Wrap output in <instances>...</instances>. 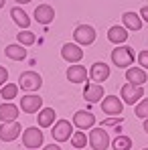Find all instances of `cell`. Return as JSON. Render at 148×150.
Instances as JSON below:
<instances>
[{
	"label": "cell",
	"mask_w": 148,
	"mask_h": 150,
	"mask_svg": "<svg viewBox=\"0 0 148 150\" xmlns=\"http://www.w3.org/2000/svg\"><path fill=\"white\" fill-rule=\"evenodd\" d=\"M73 122H69V120H57L53 128H51V136H53V140L55 142H67V140H71V136H73Z\"/></svg>",
	"instance_id": "6da1fadb"
},
{
	"label": "cell",
	"mask_w": 148,
	"mask_h": 150,
	"mask_svg": "<svg viewBox=\"0 0 148 150\" xmlns=\"http://www.w3.org/2000/svg\"><path fill=\"white\" fill-rule=\"evenodd\" d=\"M96 28L89 25H77L73 30V41L77 45H81V47H89V45H93L96 43Z\"/></svg>",
	"instance_id": "7a4b0ae2"
},
{
	"label": "cell",
	"mask_w": 148,
	"mask_h": 150,
	"mask_svg": "<svg viewBox=\"0 0 148 150\" xmlns=\"http://www.w3.org/2000/svg\"><path fill=\"white\" fill-rule=\"evenodd\" d=\"M112 63L118 67V69H128L132 63H134V51L130 47H116L112 51Z\"/></svg>",
	"instance_id": "3957f363"
},
{
	"label": "cell",
	"mask_w": 148,
	"mask_h": 150,
	"mask_svg": "<svg viewBox=\"0 0 148 150\" xmlns=\"http://www.w3.org/2000/svg\"><path fill=\"white\" fill-rule=\"evenodd\" d=\"M120 98L124 103L128 105H136L138 101L144 98V89L142 85H134V83H124L122 89H120Z\"/></svg>",
	"instance_id": "277c9868"
},
{
	"label": "cell",
	"mask_w": 148,
	"mask_h": 150,
	"mask_svg": "<svg viewBox=\"0 0 148 150\" xmlns=\"http://www.w3.org/2000/svg\"><path fill=\"white\" fill-rule=\"evenodd\" d=\"M41 85H43V77L37 73V71H25V73H21V77H18V87L23 91H26V93L41 89Z\"/></svg>",
	"instance_id": "5b68a950"
},
{
	"label": "cell",
	"mask_w": 148,
	"mask_h": 150,
	"mask_svg": "<svg viewBox=\"0 0 148 150\" xmlns=\"http://www.w3.org/2000/svg\"><path fill=\"white\" fill-rule=\"evenodd\" d=\"M89 146L93 150H108L112 146V140H110L108 132L103 130V126L91 128V132H89Z\"/></svg>",
	"instance_id": "8992f818"
},
{
	"label": "cell",
	"mask_w": 148,
	"mask_h": 150,
	"mask_svg": "<svg viewBox=\"0 0 148 150\" xmlns=\"http://www.w3.org/2000/svg\"><path fill=\"white\" fill-rule=\"evenodd\" d=\"M43 140H45V136H43V130L41 128H26L25 132H23V144H25L28 150H35V148H41L43 146Z\"/></svg>",
	"instance_id": "52a82bcc"
},
{
	"label": "cell",
	"mask_w": 148,
	"mask_h": 150,
	"mask_svg": "<svg viewBox=\"0 0 148 150\" xmlns=\"http://www.w3.org/2000/svg\"><path fill=\"white\" fill-rule=\"evenodd\" d=\"M101 112L108 116H122L124 112V101L118 96H103L101 100Z\"/></svg>",
	"instance_id": "ba28073f"
},
{
	"label": "cell",
	"mask_w": 148,
	"mask_h": 150,
	"mask_svg": "<svg viewBox=\"0 0 148 150\" xmlns=\"http://www.w3.org/2000/svg\"><path fill=\"white\" fill-rule=\"evenodd\" d=\"M103 96H106L103 83H93V81L85 83V87H83V98H85L87 103H98V101L103 100Z\"/></svg>",
	"instance_id": "9c48e42d"
},
{
	"label": "cell",
	"mask_w": 148,
	"mask_h": 150,
	"mask_svg": "<svg viewBox=\"0 0 148 150\" xmlns=\"http://www.w3.org/2000/svg\"><path fill=\"white\" fill-rule=\"evenodd\" d=\"M61 57H63L67 63H79V61L83 59V49H81V45H77V43H65V45L61 47Z\"/></svg>",
	"instance_id": "30bf717a"
},
{
	"label": "cell",
	"mask_w": 148,
	"mask_h": 150,
	"mask_svg": "<svg viewBox=\"0 0 148 150\" xmlns=\"http://www.w3.org/2000/svg\"><path fill=\"white\" fill-rule=\"evenodd\" d=\"M73 126L77 130H91L96 126V116L91 112H85V110H79L73 114Z\"/></svg>",
	"instance_id": "8fae6325"
},
{
	"label": "cell",
	"mask_w": 148,
	"mask_h": 150,
	"mask_svg": "<svg viewBox=\"0 0 148 150\" xmlns=\"http://www.w3.org/2000/svg\"><path fill=\"white\" fill-rule=\"evenodd\" d=\"M33 16H35V21H37L39 25L47 26V25H51V23L55 21V10H53L51 4H39V6L35 8Z\"/></svg>",
	"instance_id": "7c38bea8"
},
{
	"label": "cell",
	"mask_w": 148,
	"mask_h": 150,
	"mask_svg": "<svg viewBox=\"0 0 148 150\" xmlns=\"http://www.w3.org/2000/svg\"><path fill=\"white\" fill-rule=\"evenodd\" d=\"M18 114H21V108L14 105L12 101H2L0 103V122L6 124V122H16L18 120Z\"/></svg>",
	"instance_id": "4fadbf2b"
},
{
	"label": "cell",
	"mask_w": 148,
	"mask_h": 150,
	"mask_svg": "<svg viewBox=\"0 0 148 150\" xmlns=\"http://www.w3.org/2000/svg\"><path fill=\"white\" fill-rule=\"evenodd\" d=\"M21 128L23 126L18 122H6V124L0 126V140L2 142H14L18 136H21Z\"/></svg>",
	"instance_id": "5bb4252c"
},
{
	"label": "cell",
	"mask_w": 148,
	"mask_h": 150,
	"mask_svg": "<svg viewBox=\"0 0 148 150\" xmlns=\"http://www.w3.org/2000/svg\"><path fill=\"white\" fill-rule=\"evenodd\" d=\"M41 108H43V98L41 96L28 93V96H23L21 98V110L26 112V114H37Z\"/></svg>",
	"instance_id": "9a60e30c"
},
{
	"label": "cell",
	"mask_w": 148,
	"mask_h": 150,
	"mask_svg": "<svg viewBox=\"0 0 148 150\" xmlns=\"http://www.w3.org/2000/svg\"><path fill=\"white\" fill-rule=\"evenodd\" d=\"M108 77H110V65H108V63L98 61V63L91 65V69H89V79H91L93 83H103Z\"/></svg>",
	"instance_id": "2e32d148"
},
{
	"label": "cell",
	"mask_w": 148,
	"mask_h": 150,
	"mask_svg": "<svg viewBox=\"0 0 148 150\" xmlns=\"http://www.w3.org/2000/svg\"><path fill=\"white\" fill-rule=\"evenodd\" d=\"M87 77H89V71H87L83 65H79V63L69 65V69H67V79H69L71 83H83Z\"/></svg>",
	"instance_id": "e0dca14e"
},
{
	"label": "cell",
	"mask_w": 148,
	"mask_h": 150,
	"mask_svg": "<svg viewBox=\"0 0 148 150\" xmlns=\"http://www.w3.org/2000/svg\"><path fill=\"white\" fill-rule=\"evenodd\" d=\"M126 79H128V83L144 85V83L148 81L146 69H142V67H128V69H126Z\"/></svg>",
	"instance_id": "ac0fdd59"
},
{
	"label": "cell",
	"mask_w": 148,
	"mask_h": 150,
	"mask_svg": "<svg viewBox=\"0 0 148 150\" xmlns=\"http://www.w3.org/2000/svg\"><path fill=\"white\" fill-rule=\"evenodd\" d=\"M108 41L114 43V45H124L128 41V28L120 25H114L110 30H108Z\"/></svg>",
	"instance_id": "d6986e66"
},
{
	"label": "cell",
	"mask_w": 148,
	"mask_h": 150,
	"mask_svg": "<svg viewBox=\"0 0 148 150\" xmlns=\"http://www.w3.org/2000/svg\"><path fill=\"white\" fill-rule=\"evenodd\" d=\"M55 116H57V112L53 108H41L37 112V124H39V128H51L55 124Z\"/></svg>",
	"instance_id": "ffe728a7"
},
{
	"label": "cell",
	"mask_w": 148,
	"mask_h": 150,
	"mask_svg": "<svg viewBox=\"0 0 148 150\" xmlns=\"http://www.w3.org/2000/svg\"><path fill=\"white\" fill-rule=\"evenodd\" d=\"M122 25L128 28V30H140L142 28V18H140V14H136V12H124L122 14Z\"/></svg>",
	"instance_id": "44dd1931"
},
{
	"label": "cell",
	"mask_w": 148,
	"mask_h": 150,
	"mask_svg": "<svg viewBox=\"0 0 148 150\" xmlns=\"http://www.w3.org/2000/svg\"><path fill=\"white\" fill-rule=\"evenodd\" d=\"M4 55L12 61H23L26 59V47H23L21 43H12V45H6L4 49Z\"/></svg>",
	"instance_id": "7402d4cb"
},
{
	"label": "cell",
	"mask_w": 148,
	"mask_h": 150,
	"mask_svg": "<svg viewBox=\"0 0 148 150\" xmlns=\"http://www.w3.org/2000/svg\"><path fill=\"white\" fill-rule=\"evenodd\" d=\"M10 16H12V21L16 23L18 28H28V26H30V16L26 14L21 6H14V8L10 10Z\"/></svg>",
	"instance_id": "603a6c76"
},
{
	"label": "cell",
	"mask_w": 148,
	"mask_h": 150,
	"mask_svg": "<svg viewBox=\"0 0 148 150\" xmlns=\"http://www.w3.org/2000/svg\"><path fill=\"white\" fill-rule=\"evenodd\" d=\"M0 96H2V100H6V101L14 100L18 96V83H4L0 87Z\"/></svg>",
	"instance_id": "cb8c5ba5"
},
{
	"label": "cell",
	"mask_w": 148,
	"mask_h": 150,
	"mask_svg": "<svg viewBox=\"0 0 148 150\" xmlns=\"http://www.w3.org/2000/svg\"><path fill=\"white\" fill-rule=\"evenodd\" d=\"M85 144H89V138L85 136V132H83V130L73 132V136H71V146H73L75 150H81V148H85Z\"/></svg>",
	"instance_id": "d4e9b609"
},
{
	"label": "cell",
	"mask_w": 148,
	"mask_h": 150,
	"mask_svg": "<svg viewBox=\"0 0 148 150\" xmlns=\"http://www.w3.org/2000/svg\"><path fill=\"white\" fill-rule=\"evenodd\" d=\"M16 41L23 45V47H30V45H35V41H37V37H35V33L33 30H18V35H16Z\"/></svg>",
	"instance_id": "484cf974"
},
{
	"label": "cell",
	"mask_w": 148,
	"mask_h": 150,
	"mask_svg": "<svg viewBox=\"0 0 148 150\" xmlns=\"http://www.w3.org/2000/svg\"><path fill=\"white\" fill-rule=\"evenodd\" d=\"M112 146H114V150H130L132 148V138L130 136H116Z\"/></svg>",
	"instance_id": "4316f807"
},
{
	"label": "cell",
	"mask_w": 148,
	"mask_h": 150,
	"mask_svg": "<svg viewBox=\"0 0 148 150\" xmlns=\"http://www.w3.org/2000/svg\"><path fill=\"white\" fill-rule=\"evenodd\" d=\"M134 114H136V118L146 120L148 118V98H142V100L134 105Z\"/></svg>",
	"instance_id": "83f0119b"
},
{
	"label": "cell",
	"mask_w": 148,
	"mask_h": 150,
	"mask_svg": "<svg viewBox=\"0 0 148 150\" xmlns=\"http://www.w3.org/2000/svg\"><path fill=\"white\" fill-rule=\"evenodd\" d=\"M138 63L142 69H148V51H140L138 53Z\"/></svg>",
	"instance_id": "f1b7e54d"
},
{
	"label": "cell",
	"mask_w": 148,
	"mask_h": 150,
	"mask_svg": "<svg viewBox=\"0 0 148 150\" xmlns=\"http://www.w3.org/2000/svg\"><path fill=\"white\" fill-rule=\"evenodd\" d=\"M122 124V118L120 116H116V118H110V120H106V122H101V126L106 128V126H118Z\"/></svg>",
	"instance_id": "f546056e"
},
{
	"label": "cell",
	"mask_w": 148,
	"mask_h": 150,
	"mask_svg": "<svg viewBox=\"0 0 148 150\" xmlns=\"http://www.w3.org/2000/svg\"><path fill=\"white\" fill-rule=\"evenodd\" d=\"M6 79H8V71H6V67H4V65H0V87H2L4 83H8Z\"/></svg>",
	"instance_id": "4dcf8cb0"
},
{
	"label": "cell",
	"mask_w": 148,
	"mask_h": 150,
	"mask_svg": "<svg viewBox=\"0 0 148 150\" xmlns=\"http://www.w3.org/2000/svg\"><path fill=\"white\" fill-rule=\"evenodd\" d=\"M138 14H140V18H142V21H146V23H148V4H144V6L140 8V12H138Z\"/></svg>",
	"instance_id": "1f68e13d"
},
{
	"label": "cell",
	"mask_w": 148,
	"mask_h": 150,
	"mask_svg": "<svg viewBox=\"0 0 148 150\" xmlns=\"http://www.w3.org/2000/svg\"><path fill=\"white\" fill-rule=\"evenodd\" d=\"M43 150H61V146H59V144H47Z\"/></svg>",
	"instance_id": "d6a6232c"
},
{
	"label": "cell",
	"mask_w": 148,
	"mask_h": 150,
	"mask_svg": "<svg viewBox=\"0 0 148 150\" xmlns=\"http://www.w3.org/2000/svg\"><path fill=\"white\" fill-rule=\"evenodd\" d=\"M18 4H28V2H33V0H16Z\"/></svg>",
	"instance_id": "836d02e7"
},
{
	"label": "cell",
	"mask_w": 148,
	"mask_h": 150,
	"mask_svg": "<svg viewBox=\"0 0 148 150\" xmlns=\"http://www.w3.org/2000/svg\"><path fill=\"white\" fill-rule=\"evenodd\" d=\"M144 132H146V134H148V118H146V120H144Z\"/></svg>",
	"instance_id": "e575fe53"
},
{
	"label": "cell",
	"mask_w": 148,
	"mask_h": 150,
	"mask_svg": "<svg viewBox=\"0 0 148 150\" xmlns=\"http://www.w3.org/2000/svg\"><path fill=\"white\" fill-rule=\"evenodd\" d=\"M4 4H6V0H0V8H2V6H4Z\"/></svg>",
	"instance_id": "d590c367"
},
{
	"label": "cell",
	"mask_w": 148,
	"mask_h": 150,
	"mask_svg": "<svg viewBox=\"0 0 148 150\" xmlns=\"http://www.w3.org/2000/svg\"><path fill=\"white\" fill-rule=\"evenodd\" d=\"M144 150H148V148H144Z\"/></svg>",
	"instance_id": "8d00e7d4"
}]
</instances>
